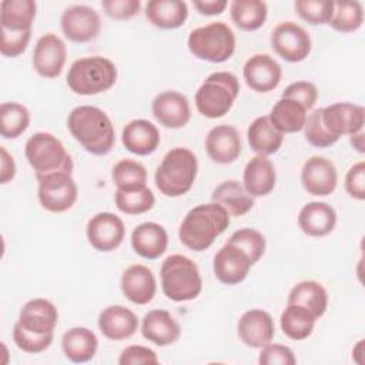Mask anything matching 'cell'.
Segmentation results:
<instances>
[{"label":"cell","instance_id":"1","mask_svg":"<svg viewBox=\"0 0 365 365\" xmlns=\"http://www.w3.org/2000/svg\"><path fill=\"white\" fill-rule=\"evenodd\" d=\"M67 128L74 140L93 155H106L115 144V131L110 117L94 106L74 107L67 117Z\"/></svg>","mask_w":365,"mask_h":365},{"label":"cell","instance_id":"2","mask_svg":"<svg viewBox=\"0 0 365 365\" xmlns=\"http://www.w3.org/2000/svg\"><path fill=\"white\" fill-rule=\"evenodd\" d=\"M228 225L230 215L221 205L212 201L198 204L185 214L178 228V238L188 250L201 252L210 248Z\"/></svg>","mask_w":365,"mask_h":365},{"label":"cell","instance_id":"3","mask_svg":"<svg viewBox=\"0 0 365 365\" xmlns=\"http://www.w3.org/2000/svg\"><path fill=\"white\" fill-rule=\"evenodd\" d=\"M198 171L195 154L185 147H174L165 153L155 170L154 181L157 188L165 197L177 198L187 194Z\"/></svg>","mask_w":365,"mask_h":365},{"label":"cell","instance_id":"4","mask_svg":"<svg viewBox=\"0 0 365 365\" xmlns=\"http://www.w3.org/2000/svg\"><path fill=\"white\" fill-rule=\"evenodd\" d=\"M66 81L74 94L97 96L115 84L117 67L110 58L103 56L83 57L73 61Z\"/></svg>","mask_w":365,"mask_h":365},{"label":"cell","instance_id":"5","mask_svg":"<svg viewBox=\"0 0 365 365\" xmlns=\"http://www.w3.org/2000/svg\"><path fill=\"white\" fill-rule=\"evenodd\" d=\"M160 278L164 295L174 302L195 299L202 289L197 264L181 254H173L163 261Z\"/></svg>","mask_w":365,"mask_h":365},{"label":"cell","instance_id":"6","mask_svg":"<svg viewBox=\"0 0 365 365\" xmlns=\"http://www.w3.org/2000/svg\"><path fill=\"white\" fill-rule=\"evenodd\" d=\"M240 94L238 77L230 71L211 73L195 93L197 111L205 118L228 114Z\"/></svg>","mask_w":365,"mask_h":365},{"label":"cell","instance_id":"7","mask_svg":"<svg viewBox=\"0 0 365 365\" xmlns=\"http://www.w3.org/2000/svg\"><path fill=\"white\" fill-rule=\"evenodd\" d=\"M24 154L37 178L57 171L73 173L71 155L51 133L38 131L30 135L24 145Z\"/></svg>","mask_w":365,"mask_h":365},{"label":"cell","instance_id":"8","mask_svg":"<svg viewBox=\"0 0 365 365\" xmlns=\"http://www.w3.org/2000/svg\"><path fill=\"white\" fill-rule=\"evenodd\" d=\"M190 53L210 63H224L235 51V34L224 21H212L210 24L194 29L187 40Z\"/></svg>","mask_w":365,"mask_h":365},{"label":"cell","instance_id":"9","mask_svg":"<svg viewBox=\"0 0 365 365\" xmlns=\"http://www.w3.org/2000/svg\"><path fill=\"white\" fill-rule=\"evenodd\" d=\"M37 197L40 205L50 212H66L77 201L78 188L71 173L57 171L37 178Z\"/></svg>","mask_w":365,"mask_h":365},{"label":"cell","instance_id":"10","mask_svg":"<svg viewBox=\"0 0 365 365\" xmlns=\"http://www.w3.org/2000/svg\"><path fill=\"white\" fill-rule=\"evenodd\" d=\"M271 47L282 60L299 63L311 53V37L299 24L282 21L271 33Z\"/></svg>","mask_w":365,"mask_h":365},{"label":"cell","instance_id":"11","mask_svg":"<svg viewBox=\"0 0 365 365\" xmlns=\"http://www.w3.org/2000/svg\"><path fill=\"white\" fill-rule=\"evenodd\" d=\"M61 31L73 43H87L94 40L101 30L98 13L86 4L67 7L60 17Z\"/></svg>","mask_w":365,"mask_h":365},{"label":"cell","instance_id":"12","mask_svg":"<svg viewBox=\"0 0 365 365\" xmlns=\"http://www.w3.org/2000/svg\"><path fill=\"white\" fill-rule=\"evenodd\" d=\"M67 58L66 43L54 33L43 34L33 50V68L44 78H56L61 74Z\"/></svg>","mask_w":365,"mask_h":365},{"label":"cell","instance_id":"13","mask_svg":"<svg viewBox=\"0 0 365 365\" xmlns=\"http://www.w3.org/2000/svg\"><path fill=\"white\" fill-rule=\"evenodd\" d=\"M86 234L94 250L110 252L121 245L125 235V227L118 215L104 211L88 220Z\"/></svg>","mask_w":365,"mask_h":365},{"label":"cell","instance_id":"14","mask_svg":"<svg viewBox=\"0 0 365 365\" xmlns=\"http://www.w3.org/2000/svg\"><path fill=\"white\" fill-rule=\"evenodd\" d=\"M254 262L235 244L225 242L214 255L212 269L215 278L225 285H237L242 282Z\"/></svg>","mask_w":365,"mask_h":365},{"label":"cell","instance_id":"15","mask_svg":"<svg viewBox=\"0 0 365 365\" xmlns=\"http://www.w3.org/2000/svg\"><path fill=\"white\" fill-rule=\"evenodd\" d=\"M304 190L317 197L332 194L338 185V173L334 163L325 157H309L301 170Z\"/></svg>","mask_w":365,"mask_h":365},{"label":"cell","instance_id":"16","mask_svg":"<svg viewBox=\"0 0 365 365\" xmlns=\"http://www.w3.org/2000/svg\"><path fill=\"white\" fill-rule=\"evenodd\" d=\"M322 121L325 127L336 135H352L364 130L365 110L359 104L342 101L322 108Z\"/></svg>","mask_w":365,"mask_h":365},{"label":"cell","instance_id":"17","mask_svg":"<svg viewBox=\"0 0 365 365\" xmlns=\"http://www.w3.org/2000/svg\"><path fill=\"white\" fill-rule=\"evenodd\" d=\"M242 77L251 90L257 93H268L277 88L281 83L282 68L269 54H254L245 61Z\"/></svg>","mask_w":365,"mask_h":365},{"label":"cell","instance_id":"18","mask_svg":"<svg viewBox=\"0 0 365 365\" xmlns=\"http://www.w3.org/2000/svg\"><path fill=\"white\" fill-rule=\"evenodd\" d=\"M154 118L167 128H182L191 118L188 98L178 91H163L155 96L151 104Z\"/></svg>","mask_w":365,"mask_h":365},{"label":"cell","instance_id":"19","mask_svg":"<svg viewBox=\"0 0 365 365\" xmlns=\"http://www.w3.org/2000/svg\"><path fill=\"white\" fill-rule=\"evenodd\" d=\"M205 151L208 157L217 164L234 163L242 150L240 133L235 127L228 124H220L212 127L205 137Z\"/></svg>","mask_w":365,"mask_h":365},{"label":"cell","instance_id":"20","mask_svg":"<svg viewBox=\"0 0 365 365\" xmlns=\"http://www.w3.org/2000/svg\"><path fill=\"white\" fill-rule=\"evenodd\" d=\"M238 338L250 348H262L272 341L275 335V324L269 312L264 309L245 311L237 325Z\"/></svg>","mask_w":365,"mask_h":365},{"label":"cell","instance_id":"21","mask_svg":"<svg viewBox=\"0 0 365 365\" xmlns=\"http://www.w3.org/2000/svg\"><path fill=\"white\" fill-rule=\"evenodd\" d=\"M120 288L128 301L137 305H145L153 301L157 292V281L148 267L133 264L124 269Z\"/></svg>","mask_w":365,"mask_h":365},{"label":"cell","instance_id":"22","mask_svg":"<svg viewBox=\"0 0 365 365\" xmlns=\"http://www.w3.org/2000/svg\"><path fill=\"white\" fill-rule=\"evenodd\" d=\"M17 322L34 334H51L58 322V311L51 301L33 298L21 307Z\"/></svg>","mask_w":365,"mask_h":365},{"label":"cell","instance_id":"23","mask_svg":"<svg viewBox=\"0 0 365 365\" xmlns=\"http://www.w3.org/2000/svg\"><path fill=\"white\" fill-rule=\"evenodd\" d=\"M100 332L111 341H124L131 338L138 329L137 315L123 305H110L98 315Z\"/></svg>","mask_w":365,"mask_h":365},{"label":"cell","instance_id":"24","mask_svg":"<svg viewBox=\"0 0 365 365\" xmlns=\"http://www.w3.org/2000/svg\"><path fill=\"white\" fill-rule=\"evenodd\" d=\"M141 335L157 346H167L178 341L181 327L168 311L151 309L143 318Z\"/></svg>","mask_w":365,"mask_h":365},{"label":"cell","instance_id":"25","mask_svg":"<svg viewBox=\"0 0 365 365\" xmlns=\"http://www.w3.org/2000/svg\"><path fill=\"white\" fill-rule=\"evenodd\" d=\"M131 247L140 257L145 259H157L167 251L168 234L158 222H143L131 232Z\"/></svg>","mask_w":365,"mask_h":365},{"label":"cell","instance_id":"26","mask_svg":"<svg viewBox=\"0 0 365 365\" xmlns=\"http://www.w3.org/2000/svg\"><path fill=\"white\" fill-rule=\"evenodd\" d=\"M160 131L157 125L144 118L130 121L121 133V141L127 151L135 155H150L160 144Z\"/></svg>","mask_w":365,"mask_h":365},{"label":"cell","instance_id":"27","mask_svg":"<svg viewBox=\"0 0 365 365\" xmlns=\"http://www.w3.org/2000/svg\"><path fill=\"white\" fill-rule=\"evenodd\" d=\"M275 167L267 155L257 154L247 163L242 174V185L254 198L268 195L275 188Z\"/></svg>","mask_w":365,"mask_h":365},{"label":"cell","instance_id":"28","mask_svg":"<svg viewBox=\"0 0 365 365\" xmlns=\"http://www.w3.org/2000/svg\"><path fill=\"white\" fill-rule=\"evenodd\" d=\"M336 225L335 210L324 201H311L305 204L298 214L299 230L309 237H325Z\"/></svg>","mask_w":365,"mask_h":365},{"label":"cell","instance_id":"29","mask_svg":"<svg viewBox=\"0 0 365 365\" xmlns=\"http://www.w3.org/2000/svg\"><path fill=\"white\" fill-rule=\"evenodd\" d=\"M211 201L221 205L230 217H242L255 204L254 197L237 180H227L217 185L212 191Z\"/></svg>","mask_w":365,"mask_h":365},{"label":"cell","instance_id":"30","mask_svg":"<svg viewBox=\"0 0 365 365\" xmlns=\"http://www.w3.org/2000/svg\"><path fill=\"white\" fill-rule=\"evenodd\" d=\"M97 335L86 327L70 328L61 336L63 354L68 361L74 364L91 361L97 354Z\"/></svg>","mask_w":365,"mask_h":365},{"label":"cell","instance_id":"31","mask_svg":"<svg viewBox=\"0 0 365 365\" xmlns=\"http://www.w3.org/2000/svg\"><path fill=\"white\" fill-rule=\"evenodd\" d=\"M145 17L157 29L174 30L188 17V6L181 0H150L145 4Z\"/></svg>","mask_w":365,"mask_h":365},{"label":"cell","instance_id":"32","mask_svg":"<svg viewBox=\"0 0 365 365\" xmlns=\"http://www.w3.org/2000/svg\"><path fill=\"white\" fill-rule=\"evenodd\" d=\"M247 140L254 153L269 155L279 150L284 141V134L271 123L268 115H261L248 125Z\"/></svg>","mask_w":365,"mask_h":365},{"label":"cell","instance_id":"33","mask_svg":"<svg viewBox=\"0 0 365 365\" xmlns=\"http://www.w3.org/2000/svg\"><path fill=\"white\" fill-rule=\"evenodd\" d=\"M37 4L33 0H3L0 3V29L9 31L31 30Z\"/></svg>","mask_w":365,"mask_h":365},{"label":"cell","instance_id":"34","mask_svg":"<svg viewBox=\"0 0 365 365\" xmlns=\"http://www.w3.org/2000/svg\"><path fill=\"white\" fill-rule=\"evenodd\" d=\"M287 304L302 305L317 319H319L328 308V292L321 282L314 279H305L291 288Z\"/></svg>","mask_w":365,"mask_h":365},{"label":"cell","instance_id":"35","mask_svg":"<svg viewBox=\"0 0 365 365\" xmlns=\"http://www.w3.org/2000/svg\"><path fill=\"white\" fill-rule=\"evenodd\" d=\"M268 117L282 134H292L304 128L308 110L297 100L281 97L271 108Z\"/></svg>","mask_w":365,"mask_h":365},{"label":"cell","instance_id":"36","mask_svg":"<svg viewBox=\"0 0 365 365\" xmlns=\"http://www.w3.org/2000/svg\"><path fill=\"white\" fill-rule=\"evenodd\" d=\"M315 322L317 318L305 307L298 304H287L279 317L284 335L294 341L307 339L312 334Z\"/></svg>","mask_w":365,"mask_h":365},{"label":"cell","instance_id":"37","mask_svg":"<svg viewBox=\"0 0 365 365\" xmlns=\"http://www.w3.org/2000/svg\"><path fill=\"white\" fill-rule=\"evenodd\" d=\"M232 23L244 31L261 29L268 16V6L261 0H234L230 4Z\"/></svg>","mask_w":365,"mask_h":365},{"label":"cell","instance_id":"38","mask_svg":"<svg viewBox=\"0 0 365 365\" xmlns=\"http://www.w3.org/2000/svg\"><path fill=\"white\" fill-rule=\"evenodd\" d=\"M30 124V111L26 106L7 101L0 106V134L3 138L20 137Z\"/></svg>","mask_w":365,"mask_h":365},{"label":"cell","instance_id":"39","mask_svg":"<svg viewBox=\"0 0 365 365\" xmlns=\"http://www.w3.org/2000/svg\"><path fill=\"white\" fill-rule=\"evenodd\" d=\"M364 23V7L359 1H334V13L329 26L339 33H354Z\"/></svg>","mask_w":365,"mask_h":365},{"label":"cell","instance_id":"40","mask_svg":"<svg viewBox=\"0 0 365 365\" xmlns=\"http://www.w3.org/2000/svg\"><path fill=\"white\" fill-rule=\"evenodd\" d=\"M111 178L117 190H135L145 187L147 170L140 161L133 158H123L113 167Z\"/></svg>","mask_w":365,"mask_h":365},{"label":"cell","instance_id":"41","mask_svg":"<svg viewBox=\"0 0 365 365\" xmlns=\"http://www.w3.org/2000/svg\"><path fill=\"white\" fill-rule=\"evenodd\" d=\"M115 207L128 215H138L150 211L155 204L153 191L145 185L135 190H117L114 194Z\"/></svg>","mask_w":365,"mask_h":365},{"label":"cell","instance_id":"42","mask_svg":"<svg viewBox=\"0 0 365 365\" xmlns=\"http://www.w3.org/2000/svg\"><path fill=\"white\" fill-rule=\"evenodd\" d=\"M302 130H304L305 140L317 148L331 147L339 140L336 135L329 133V130L325 127L322 121V108L314 110L311 114H308Z\"/></svg>","mask_w":365,"mask_h":365},{"label":"cell","instance_id":"43","mask_svg":"<svg viewBox=\"0 0 365 365\" xmlns=\"http://www.w3.org/2000/svg\"><path fill=\"white\" fill-rule=\"evenodd\" d=\"M228 242L240 247L255 264L265 252V237L255 228H240L231 234Z\"/></svg>","mask_w":365,"mask_h":365},{"label":"cell","instance_id":"44","mask_svg":"<svg viewBox=\"0 0 365 365\" xmlns=\"http://www.w3.org/2000/svg\"><path fill=\"white\" fill-rule=\"evenodd\" d=\"M294 7L297 14L312 26L329 23L334 13V1L331 0H297Z\"/></svg>","mask_w":365,"mask_h":365},{"label":"cell","instance_id":"45","mask_svg":"<svg viewBox=\"0 0 365 365\" xmlns=\"http://www.w3.org/2000/svg\"><path fill=\"white\" fill-rule=\"evenodd\" d=\"M54 338V332L51 334H34L24 329L19 322L13 327V341L16 346L27 354H40L46 351Z\"/></svg>","mask_w":365,"mask_h":365},{"label":"cell","instance_id":"46","mask_svg":"<svg viewBox=\"0 0 365 365\" xmlns=\"http://www.w3.org/2000/svg\"><path fill=\"white\" fill-rule=\"evenodd\" d=\"M258 362L261 365H295L297 358L292 349L282 344L268 342L262 348H259Z\"/></svg>","mask_w":365,"mask_h":365},{"label":"cell","instance_id":"47","mask_svg":"<svg viewBox=\"0 0 365 365\" xmlns=\"http://www.w3.org/2000/svg\"><path fill=\"white\" fill-rule=\"evenodd\" d=\"M31 30L27 31H9L1 30V43L0 53L4 57H17L23 54L30 43Z\"/></svg>","mask_w":365,"mask_h":365},{"label":"cell","instance_id":"48","mask_svg":"<svg viewBox=\"0 0 365 365\" xmlns=\"http://www.w3.org/2000/svg\"><path fill=\"white\" fill-rule=\"evenodd\" d=\"M281 97L297 100L309 111V110H312V107L317 103L318 90H317L315 84L301 80V81H295V83H291L289 86H287L285 90L282 91Z\"/></svg>","mask_w":365,"mask_h":365},{"label":"cell","instance_id":"49","mask_svg":"<svg viewBox=\"0 0 365 365\" xmlns=\"http://www.w3.org/2000/svg\"><path fill=\"white\" fill-rule=\"evenodd\" d=\"M104 13L113 20H128L140 13V0H103Z\"/></svg>","mask_w":365,"mask_h":365},{"label":"cell","instance_id":"50","mask_svg":"<svg viewBox=\"0 0 365 365\" xmlns=\"http://www.w3.org/2000/svg\"><path fill=\"white\" fill-rule=\"evenodd\" d=\"M120 365H155L158 364V356L155 351L144 345H130L124 348L118 358Z\"/></svg>","mask_w":365,"mask_h":365},{"label":"cell","instance_id":"51","mask_svg":"<svg viewBox=\"0 0 365 365\" xmlns=\"http://www.w3.org/2000/svg\"><path fill=\"white\" fill-rule=\"evenodd\" d=\"M345 190L349 197L362 201L365 198V163L358 161L345 175Z\"/></svg>","mask_w":365,"mask_h":365},{"label":"cell","instance_id":"52","mask_svg":"<svg viewBox=\"0 0 365 365\" xmlns=\"http://www.w3.org/2000/svg\"><path fill=\"white\" fill-rule=\"evenodd\" d=\"M192 4L200 14L217 16L227 9L228 1L227 0H194Z\"/></svg>","mask_w":365,"mask_h":365},{"label":"cell","instance_id":"53","mask_svg":"<svg viewBox=\"0 0 365 365\" xmlns=\"http://www.w3.org/2000/svg\"><path fill=\"white\" fill-rule=\"evenodd\" d=\"M0 154H1V161H0V182L7 184L11 181L16 175V163L13 155L9 154L6 147H0Z\"/></svg>","mask_w":365,"mask_h":365},{"label":"cell","instance_id":"54","mask_svg":"<svg viewBox=\"0 0 365 365\" xmlns=\"http://www.w3.org/2000/svg\"><path fill=\"white\" fill-rule=\"evenodd\" d=\"M351 140V145L358 151V153H364L365 151V138H364V130L359 133H355L352 135H349Z\"/></svg>","mask_w":365,"mask_h":365}]
</instances>
